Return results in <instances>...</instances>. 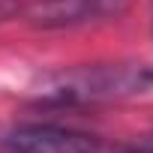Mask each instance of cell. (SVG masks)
<instances>
[{
  "label": "cell",
  "instance_id": "cell-6",
  "mask_svg": "<svg viewBox=\"0 0 153 153\" xmlns=\"http://www.w3.org/2000/svg\"><path fill=\"white\" fill-rule=\"evenodd\" d=\"M141 75H144V84H153V66H147V69H141Z\"/></svg>",
  "mask_w": 153,
  "mask_h": 153
},
{
  "label": "cell",
  "instance_id": "cell-2",
  "mask_svg": "<svg viewBox=\"0 0 153 153\" xmlns=\"http://www.w3.org/2000/svg\"><path fill=\"white\" fill-rule=\"evenodd\" d=\"M144 87L141 72H126L114 66H99V69H75L48 84V96L60 102H75V99H99V96H117V93H132Z\"/></svg>",
  "mask_w": 153,
  "mask_h": 153
},
{
  "label": "cell",
  "instance_id": "cell-1",
  "mask_svg": "<svg viewBox=\"0 0 153 153\" xmlns=\"http://www.w3.org/2000/svg\"><path fill=\"white\" fill-rule=\"evenodd\" d=\"M132 0H30L24 3V18L36 30H69L102 24L126 15Z\"/></svg>",
  "mask_w": 153,
  "mask_h": 153
},
{
  "label": "cell",
  "instance_id": "cell-5",
  "mask_svg": "<svg viewBox=\"0 0 153 153\" xmlns=\"http://www.w3.org/2000/svg\"><path fill=\"white\" fill-rule=\"evenodd\" d=\"M135 147H141V150L153 153V135H147V138H138V141H135Z\"/></svg>",
  "mask_w": 153,
  "mask_h": 153
},
{
  "label": "cell",
  "instance_id": "cell-3",
  "mask_svg": "<svg viewBox=\"0 0 153 153\" xmlns=\"http://www.w3.org/2000/svg\"><path fill=\"white\" fill-rule=\"evenodd\" d=\"M93 135L57 123H21L0 135V153H90Z\"/></svg>",
  "mask_w": 153,
  "mask_h": 153
},
{
  "label": "cell",
  "instance_id": "cell-4",
  "mask_svg": "<svg viewBox=\"0 0 153 153\" xmlns=\"http://www.w3.org/2000/svg\"><path fill=\"white\" fill-rule=\"evenodd\" d=\"M21 12H24L21 0H0V21H9V18H15Z\"/></svg>",
  "mask_w": 153,
  "mask_h": 153
}]
</instances>
